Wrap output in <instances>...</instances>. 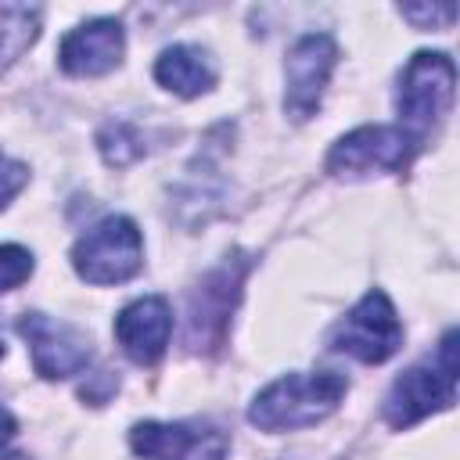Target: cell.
Masks as SVG:
<instances>
[{
  "label": "cell",
  "instance_id": "52a82bcc",
  "mask_svg": "<svg viewBox=\"0 0 460 460\" xmlns=\"http://www.w3.org/2000/svg\"><path fill=\"white\" fill-rule=\"evenodd\" d=\"M334 61H338V43L327 32H309L291 43L284 61V111L295 122H305L320 111Z\"/></svg>",
  "mask_w": 460,
  "mask_h": 460
},
{
  "label": "cell",
  "instance_id": "44dd1931",
  "mask_svg": "<svg viewBox=\"0 0 460 460\" xmlns=\"http://www.w3.org/2000/svg\"><path fill=\"white\" fill-rule=\"evenodd\" d=\"M0 359H4V341H0Z\"/></svg>",
  "mask_w": 460,
  "mask_h": 460
},
{
  "label": "cell",
  "instance_id": "8fae6325",
  "mask_svg": "<svg viewBox=\"0 0 460 460\" xmlns=\"http://www.w3.org/2000/svg\"><path fill=\"white\" fill-rule=\"evenodd\" d=\"M126 50V32L115 18H90L83 25H75L61 47H58V65L68 75H104L122 61Z\"/></svg>",
  "mask_w": 460,
  "mask_h": 460
},
{
  "label": "cell",
  "instance_id": "277c9868",
  "mask_svg": "<svg viewBox=\"0 0 460 460\" xmlns=\"http://www.w3.org/2000/svg\"><path fill=\"white\" fill-rule=\"evenodd\" d=\"M72 266L86 284H122L144 266V241L129 216H108L90 226L75 248Z\"/></svg>",
  "mask_w": 460,
  "mask_h": 460
},
{
  "label": "cell",
  "instance_id": "ac0fdd59",
  "mask_svg": "<svg viewBox=\"0 0 460 460\" xmlns=\"http://www.w3.org/2000/svg\"><path fill=\"white\" fill-rule=\"evenodd\" d=\"M402 18H410L417 29H431L435 22L442 29H449L453 18H456V7L453 4H442V7H417V4H410V7H402Z\"/></svg>",
  "mask_w": 460,
  "mask_h": 460
},
{
  "label": "cell",
  "instance_id": "7a4b0ae2",
  "mask_svg": "<svg viewBox=\"0 0 460 460\" xmlns=\"http://www.w3.org/2000/svg\"><path fill=\"white\" fill-rule=\"evenodd\" d=\"M456 399V331H446L435 356L413 363L395 377L385 399V420L392 428H410L435 410H449Z\"/></svg>",
  "mask_w": 460,
  "mask_h": 460
},
{
  "label": "cell",
  "instance_id": "2e32d148",
  "mask_svg": "<svg viewBox=\"0 0 460 460\" xmlns=\"http://www.w3.org/2000/svg\"><path fill=\"white\" fill-rule=\"evenodd\" d=\"M32 277V252L22 244H0V291H11Z\"/></svg>",
  "mask_w": 460,
  "mask_h": 460
},
{
  "label": "cell",
  "instance_id": "8992f818",
  "mask_svg": "<svg viewBox=\"0 0 460 460\" xmlns=\"http://www.w3.org/2000/svg\"><path fill=\"white\" fill-rule=\"evenodd\" d=\"M402 345V323L385 291H367L331 331V349L359 363H385Z\"/></svg>",
  "mask_w": 460,
  "mask_h": 460
},
{
  "label": "cell",
  "instance_id": "ffe728a7",
  "mask_svg": "<svg viewBox=\"0 0 460 460\" xmlns=\"http://www.w3.org/2000/svg\"><path fill=\"white\" fill-rule=\"evenodd\" d=\"M4 460H29V456H4Z\"/></svg>",
  "mask_w": 460,
  "mask_h": 460
},
{
  "label": "cell",
  "instance_id": "5bb4252c",
  "mask_svg": "<svg viewBox=\"0 0 460 460\" xmlns=\"http://www.w3.org/2000/svg\"><path fill=\"white\" fill-rule=\"evenodd\" d=\"M40 36L36 4H0V72L11 68Z\"/></svg>",
  "mask_w": 460,
  "mask_h": 460
},
{
  "label": "cell",
  "instance_id": "30bf717a",
  "mask_svg": "<svg viewBox=\"0 0 460 460\" xmlns=\"http://www.w3.org/2000/svg\"><path fill=\"white\" fill-rule=\"evenodd\" d=\"M18 331L29 341L36 374L58 381V377H72V374L86 370V363H90V338L79 327H72L65 320H54L47 313H25L18 320Z\"/></svg>",
  "mask_w": 460,
  "mask_h": 460
},
{
  "label": "cell",
  "instance_id": "6da1fadb",
  "mask_svg": "<svg viewBox=\"0 0 460 460\" xmlns=\"http://www.w3.org/2000/svg\"><path fill=\"white\" fill-rule=\"evenodd\" d=\"M349 381L334 370H313V374H284L273 385H266L252 410L248 420L262 431H298L313 428L323 417H331L345 395Z\"/></svg>",
  "mask_w": 460,
  "mask_h": 460
},
{
  "label": "cell",
  "instance_id": "e0dca14e",
  "mask_svg": "<svg viewBox=\"0 0 460 460\" xmlns=\"http://www.w3.org/2000/svg\"><path fill=\"white\" fill-rule=\"evenodd\" d=\"M25 180H29V169L22 165V162H14V158H7L4 151H0V208L25 187Z\"/></svg>",
  "mask_w": 460,
  "mask_h": 460
},
{
  "label": "cell",
  "instance_id": "d6986e66",
  "mask_svg": "<svg viewBox=\"0 0 460 460\" xmlns=\"http://www.w3.org/2000/svg\"><path fill=\"white\" fill-rule=\"evenodd\" d=\"M11 438H14V417H11V413L0 406V449H4Z\"/></svg>",
  "mask_w": 460,
  "mask_h": 460
},
{
  "label": "cell",
  "instance_id": "9a60e30c",
  "mask_svg": "<svg viewBox=\"0 0 460 460\" xmlns=\"http://www.w3.org/2000/svg\"><path fill=\"white\" fill-rule=\"evenodd\" d=\"M97 144H101V155H104V162H108V165H129L133 158H140V155L147 151L144 133H140L137 126L122 122V119L108 122V126L101 129Z\"/></svg>",
  "mask_w": 460,
  "mask_h": 460
},
{
  "label": "cell",
  "instance_id": "7c38bea8",
  "mask_svg": "<svg viewBox=\"0 0 460 460\" xmlns=\"http://www.w3.org/2000/svg\"><path fill=\"white\" fill-rule=\"evenodd\" d=\"M169 334H172V309L162 295H144L115 316L119 349L140 367H151L162 359Z\"/></svg>",
  "mask_w": 460,
  "mask_h": 460
},
{
  "label": "cell",
  "instance_id": "5b68a950",
  "mask_svg": "<svg viewBox=\"0 0 460 460\" xmlns=\"http://www.w3.org/2000/svg\"><path fill=\"white\" fill-rule=\"evenodd\" d=\"M420 140L410 137L402 126H359L345 133L331 155H327V172L334 176H370V172H402Z\"/></svg>",
  "mask_w": 460,
  "mask_h": 460
},
{
  "label": "cell",
  "instance_id": "9c48e42d",
  "mask_svg": "<svg viewBox=\"0 0 460 460\" xmlns=\"http://www.w3.org/2000/svg\"><path fill=\"white\" fill-rule=\"evenodd\" d=\"M129 446L144 460H223L230 438L212 424L144 420L129 431Z\"/></svg>",
  "mask_w": 460,
  "mask_h": 460
},
{
  "label": "cell",
  "instance_id": "3957f363",
  "mask_svg": "<svg viewBox=\"0 0 460 460\" xmlns=\"http://www.w3.org/2000/svg\"><path fill=\"white\" fill-rule=\"evenodd\" d=\"M453 90H456V65L449 54L442 50H417L402 75H399V90H395V108H399V122L410 137H424L428 129H435L446 111L453 108Z\"/></svg>",
  "mask_w": 460,
  "mask_h": 460
},
{
  "label": "cell",
  "instance_id": "4fadbf2b",
  "mask_svg": "<svg viewBox=\"0 0 460 460\" xmlns=\"http://www.w3.org/2000/svg\"><path fill=\"white\" fill-rule=\"evenodd\" d=\"M155 79L176 97H201L205 90L216 86V65L208 61V54L201 47L176 43V47H165L158 54Z\"/></svg>",
  "mask_w": 460,
  "mask_h": 460
},
{
  "label": "cell",
  "instance_id": "ba28073f",
  "mask_svg": "<svg viewBox=\"0 0 460 460\" xmlns=\"http://www.w3.org/2000/svg\"><path fill=\"white\" fill-rule=\"evenodd\" d=\"M244 266L241 259H226L216 270H208L201 277V284L190 291L187 302V345L194 352L201 349H216L226 334L230 313L241 298V280H244Z\"/></svg>",
  "mask_w": 460,
  "mask_h": 460
}]
</instances>
